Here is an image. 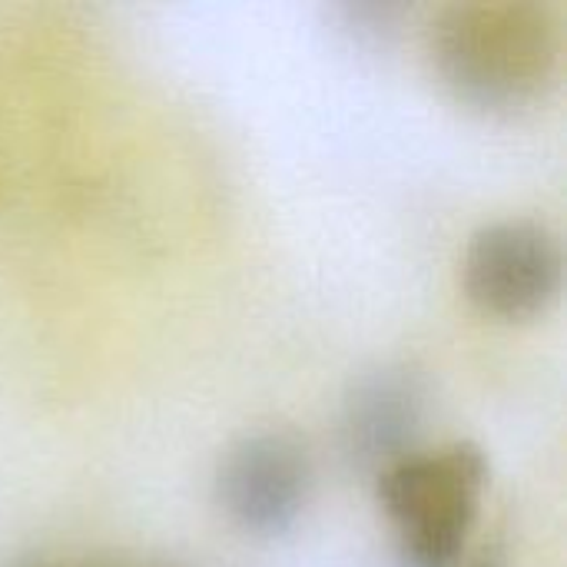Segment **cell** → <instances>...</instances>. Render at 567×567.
I'll return each instance as SVG.
<instances>
[{"instance_id":"277c9868","label":"cell","mask_w":567,"mask_h":567,"mask_svg":"<svg viewBox=\"0 0 567 567\" xmlns=\"http://www.w3.org/2000/svg\"><path fill=\"white\" fill-rule=\"evenodd\" d=\"M309 492L312 458L289 432L239 439L216 472V498L226 518L256 538L286 535L306 512Z\"/></svg>"},{"instance_id":"3957f363","label":"cell","mask_w":567,"mask_h":567,"mask_svg":"<svg viewBox=\"0 0 567 567\" xmlns=\"http://www.w3.org/2000/svg\"><path fill=\"white\" fill-rule=\"evenodd\" d=\"M468 299L495 319L525 322L555 306L565 282L558 236L538 219H498L482 226L462 259Z\"/></svg>"},{"instance_id":"6da1fadb","label":"cell","mask_w":567,"mask_h":567,"mask_svg":"<svg viewBox=\"0 0 567 567\" xmlns=\"http://www.w3.org/2000/svg\"><path fill=\"white\" fill-rule=\"evenodd\" d=\"M449 93L482 113L515 116L551 96L565 60V27L538 0H462L429 33Z\"/></svg>"},{"instance_id":"52a82bcc","label":"cell","mask_w":567,"mask_h":567,"mask_svg":"<svg viewBox=\"0 0 567 567\" xmlns=\"http://www.w3.org/2000/svg\"><path fill=\"white\" fill-rule=\"evenodd\" d=\"M13 567H156V565H116V561H50V558H37V561H20Z\"/></svg>"},{"instance_id":"7a4b0ae2","label":"cell","mask_w":567,"mask_h":567,"mask_svg":"<svg viewBox=\"0 0 567 567\" xmlns=\"http://www.w3.org/2000/svg\"><path fill=\"white\" fill-rule=\"evenodd\" d=\"M485 488L488 458L475 442L412 452L375 475L379 505L412 567H455L465 558Z\"/></svg>"},{"instance_id":"8992f818","label":"cell","mask_w":567,"mask_h":567,"mask_svg":"<svg viewBox=\"0 0 567 567\" xmlns=\"http://www.w3.org/2000/svg\"><path fill=\"white\" fill-rule=\"evenodd\" d=\"M455 567H508V555L498 548V545H492V548H485V551H478L475 558H468L465 565L458 561Z\"/></svg>"},{"instance_id":"5b68a950","label":"cell","mask_w":567,"mask_h":567,"mask_svg":"<svg viewBox=\"0 0 567 567\" xmlns=\"http://www.w3.org/2000/svg\"><path fill=\"white\" fill-rule=\"evenodd\" d=\"M429 392L412 369H379L359 379L339 419V449L355 472L372 478L409 458L425 425Z\"/></svg>"}]
</instances>
